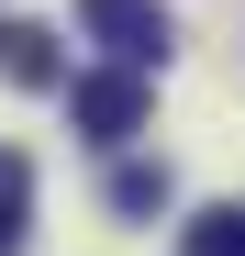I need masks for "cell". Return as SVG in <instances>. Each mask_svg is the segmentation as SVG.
<instances>
[{"label":"cell","instance_id":"6da1fadb","mask_svg":"<svg viewBox=\"0 0 245 256\" xmlns=\"http://www.w3.org/2000/svg\"><path fill=\"white\" fill-rule=\"evenodd\" d=\"M67 122H78V134H90V145H134L145 134V67H100V78H78V90H67Z\"/></svg>","mask_w":245,"mask_h":256},{"label":"cell","instance_id":"7a4b0ae2","mask_svg":"<svg viewBox=\"0 0 245 256\" xmlns=\"http://www.w3.org/2000/svg\"><path fill=\"white\" fill-rule=\"evenodd\" d=\"M78 34H90L100 56H122V67L168 56V12H156V0H78Z\"/></svg>","mask_w":245,"mask_h":256},{"label":"cell","instance_id":"3957f363","mask_svg":"<svg viewBox=\"0 0 245 256\" xmlns=\"http://www.w3.org/2000/svg\"><path fill=\"white\" fill-rule=\"evenodd\" d=\"M0 78H22V90H67V56L45 22H0Z\"/></svg>","mask_w":245,"mask_h":256},{"label":"cell","instance_id":"277c9868","mask_svg":"<svg viewBox=\"0 0 245 256\" xmlns=\"http://www.w3.org/2000/svg\"><path fill=\"white\" fill-rule=\"evenodd\" d=\"M22 234H34V167L22 145H0V256H22Z\"/></svg>","mask_w":245,"mask_h":256},{"label":"cell","instance_id":"5b68a950","mask_svg":"<svg viewBox=\"0 0 245 256\" xmlns=\"http://www.w3.org/2000/svg\"><path fill=\"white\" fill-rule=\"evenodd\" d=\"M168 190H178V178H168V167H145V156H122V167H112V212H122V223L168 212Z\"/></svg>","mask_w":245,"mask_h":256},{"label":"cell","instance_id":"8992f818","mask_svg":"<svg viewBox=\"0 0 245 256\" xmlns=\"http://www.w3.org/2000/svg\"><path fill=\"white\" fill-rule=\"evenodd\" d=\"M178 245H190V256H245V200H212V212H190V223H178Z\"/></svg>","mask_w":245,"mask_h":256}]
</instances>
